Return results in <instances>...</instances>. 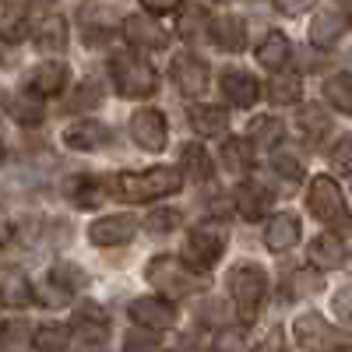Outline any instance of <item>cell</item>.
I'll use <instances>...</instances> for the list:
<instances>
[{
	"instance_id": "1",
	"label": "cell",
	"mask_w": 352,
	"mask_h": 352,
	"mask_svg": "<svg viewBox=\"0 0 352 352\" xmlns=\"http://www.w3.org/2000/svg\"><path fill=\"white\" fill-rule=\"evenodd\" d=\"M180 187H184V176H180V169H173V166H152L144 173H116V176H109V180H102V190L116 194L127 204L169 197Z\"/></svg>"
},
{
	"instance_id": "2",
	"label": "cell",
	"mask_w": 352,
	"mask_h": 352,
	"mask_svg": "<svg viewBox=\"0 0 352 352\" xmlns=\"http://www.w3.org/2000/svg\"><path fill=\"white\" fill-rule=\"evenodd\" d=\"M144 278L162 292L166 303H176V300H187V296L204 292V278L194 268H187L180 257H173V254L152 257L148 264H144Z\"/></svg>"
},
{
	"instance_id": "3",
	"label": "cell",
	"mask_w": 352,
	"mask_h": 352,
	"mask_svg": "<svg viewBox=\"0 0 352 352\" xmlns=\"http://www.w3.org/2000/svg\"><path fill=\"white\" fill-rule=\"evenodd\" d=\"M109 78L116 85V96H124V99H148L159 88L155 67L131 50H116L109 56Z\"/></svg>"
},
{
	"instance_id": "4",
	"label": "cell",
	"mask_w": 352,
	"mask_h": 352,
	"mask_svg": "<svg viewBox=\"0 0 352 352\" xmlns=\"http://www.w3.org/2000/svg\"><path fill=\"white\" fill-rule=\"evenodd\" d=\"M229 292H232V307H236L240 320L250 324V320H257L264 296H268V275H264V268H257V264L240 261L236 268L229 272Z\"/></svg>"
},
{
	"instance_id": "5",
	"label": "cell",
	"mask_w": 352,
	"mask_h": 352,
	"mask_svg": "<svg viewBox=\"0 0 352 352\" xmlns=\"http://www.w3.org/2000/svg\"><path fill=\"white\" fill-rule=\"evenodd\" d=\"M307 208H310V215L317 222L335 226V229H345L352 222L345 194H342V187L331 180L328 173H320V176H314V180H310V187H307Z\"/></svg>"
},
{
	"instance_id": "6",
	"label": "cell",
	"mask_w": 352,
	"mask_h": 352,
	"mask_svg": "<svg viewBox=\"0 0 352 352\" xmlns=\"http://www.w3.org/2000/svg\"><path fill=\"white\" fill-rule=\"evenodd\" d=\"M222 254H226V232L215 229V226H197V229H190L180 261L201 275V272L215 268V264L222 261Z\"/></svg>"
},
{
	"instance_id": "7",
	"label": "cell",
	"mask_w": 352,
	"mask_h": 352,
	"mask_svg": "<svg viewBox=\"0 0 352 352\" xmlns=\"http://www.w3.org/2000/svg\"><path fill=\"white\" fill-rule=\"evenodd\" d=\"M292 338L307 352H338L345 349V335L338 328H331L320 314H300L292 320Z\"/></svg>"
},
{
	"instance_id": "8",
	"label": "cell",
	"mask_w": 352,
	"mask_h": 352,
	"mask_svg": "<svg viewBox=\"0 0 352 352\" xmlns=\"http://www.w3.org/2000/svg\"><path fill=\"white\" fill-rule=\"evenodd\" d=\"M349 11L338 8V4H328V8H317L314 18H310V28H307V36H310V46L317 50H331L345 32H349Z\"/></svg>"
},
{
	"instance_id": "9",
	"label": "cell",
	"mask_w": 352,
	"mask_h": 352,
	"mask_svg": "<svg viewBox=\"0 0 352 352\" xmlns=\"http://www.w3.org/2000/svg\"><path fill=\"white\" fill-rule=\"evenodd\" d=\"M131 138L144 152H152V155L162 152L166 141H169V124H166L162 109H138L131 116Z\"/></svg>"
},
{
	"instance_id": "10",
	"label": "cell",
	"mask_w": 352,
	"mask_h": 352,
	"mask_svg": "<svg viewBox=\"0 0 352 352\" xmlns=\"http://www.w3.org/2000/svg\"><path fill=\"white\" fill-rule=\"evenodd\" d=\"M169 74H173V85L180 88V96H187V99L204 96V88H208V64L194 53H176Z\"/></svg>"
},
{
	"instance_id": "11",
	"label": "cell",
	"mask_w": 352,
	"mask_h": 352,
	"mask_svg": "<svg viewBox=\"0 0 352 352\" xmlns=\"http://www.w3.org/2000/svg\"><path fill=\"white\" fill-rule=\"evenodd\" d=\"M71 331H74L81 342H88L92 349H99V345L109 338V314H106L96 300H85V303H78V310H74Z\"/></svg>"
},
{
	"instance_id": "12",
	"label": "cell",
	"mask_w": 352,
	"mask_h": 352,
	"mask_svg": "<svg viewBox=\"0 0 352 352\" xmlns=\"http://www.w3.org/2000/svg\"><path fill=\"white\" fill-rule=\"evenodd\" d=\"M131 320L141 328V331H148V335H155V331H169L173 324H176V310H173V303H166V300H159V296H141V300H134L131 303Z\"/></svg>"
},
{
	"instance_id": "13",
	"label": "cell",
	"mask_w": 352,
	"mask_h": 352,
	"mask_svg": "<svg viewBox=\"0 0 352 352\" xmlns=\"http://www.w3.org/2000/svg\"><path fill=\"white\" fill-rule=\"evenodd\" d=\"M120 32H124V39H127L134 50H166V46H169V32H166L159 21H152L144 11L127 14Z\"/></svg>"
},
{
	"instance_id": "14",
	"label": "cell",
	"mask_w": 352,
	"mask_h": 352,
	"mask_svg": "<svg viewBox=\"0 0 352 352\" xmlns=\"http://www.w3.org/2000/svg\"><path fill=\"white\" fill-rule=\"evenodd\" d=\"M71 81V67L64 60H43L32 74H28V88L36 99H53V96H64V88Z\"/></svg>"
},
{
	"instance_id": "15",
	"label": "cell",
	"mask_w": 352,
	"mask_h": 352,
	"mask_svg": "<svg viewBox=\"0 0 352 352\" xmlns=\"http://www.w3.org/2000/svg\"><path fill=\"white\" fill-rule=\"evenodd\" d=\"M138 226L141 222L134 215H106V219L88 226V240H92L96 247H124V243L134 240Z\"/></svg>"
},
{
	"instance_id": "16",
	"label": "cell",
	"mask_w": 352,
	"mask_h": 352,
	"mask_svg": "<svg viewBox=\"0 0 352 352\" xmlns=\"http://www.w3.org/2000/svg\"><path fill=\"white\" fill-rule=\"evenodd\" d=\"M113 141V131L96 120V116H85V120H74L67 131H64V144L74 152H99L106 148V144Z\"/></svg>"
},
{
	"instance_id": "17",
	"label": "cell",
	"mask_w": 352,
	"mask_h": 352,
	"mask_svg": "<svg viewBox=\"0 0 352 352\" xmlns=\"http://www.w3.org/2000/svg\"><path fill=\"white\" fill-rule=\"evenodd\" d=\"M272 201H275V190L268 184H261V180H243L236 190H232V204H236V212L247 222H257V219L268 215Z\"/></svg>"
},
{
	"instance_id": "18",
	"label": "cell",
	"mask_w": 352,
	"mask_h": 352,
	"mask_svg": "<svg viewBox=\"0 0 352 352\" xmlns=\"http://www.w3.org/2000/svg\"><path fill=\"white\" fill-rule=\"evenodd\" d=\"M307 257H310V264L317 268V275H320V272H335V268H345L349 247H345L342 236H335V232H320V236L310 240Z\"/></svg>"
},
{
	"instance_id": "19",
	"label": "cell",
	"mask_w": 352,
	"mask_h": 352,
	"mask_svg": "<svg viewBox=\"0 0 352 352\" xmlns=\"http://www.w3.org/2000/svg\"><path fill=\"white\" fill-rule=\"evenodd\" d=\"M208 36L219 50L226 53H240L247 46V21L240 14H219L208 21Z\"/></svg>"
},
{
	"instance_id": "20",
	"label": "cell",
	"mask_w": 352,
	"mask_h": 352,
	"mask_svg": "<svg viewBox=\"0 0 352 352\" xmlns=\"http://www.w3.org/2000/svg\"><path fill=\"white\" fill-rule=\"evenodd\" d=\"M296 243H300V215H292V212L272 215L268 226H264V247L275 254H285Z\"/></svg>"
},
{
	"instance_id": "21",
	"label": "cell",
	"mask_w": 352,
	"mask_h": 352,
	"mask_svg": "<svg viewBox=\"0 0 352 352\" xmlns=\"http://www.w3.org/2000/svg\"><path fill=\"white\" fill-rule=\"evenodd\" d=\"M219 81H222V96L229 99V106L247 109L257 102V78L254 74H247L240 67H229V71H222Z\"/></svg>"
},
{
	"instance_id": "22",
	"label": "cell",
	"mask_w": 352,
	"mask_h": 352,
	"mask_svg": "<svg viewBox=\"0 0 352 352\" xmlns=\"http://www.w3.org/2000/svg\"><path fill=\"white\" fill-rule=\"evenodd\" d=\"M64 194L71 197L74 208L88 212V208H99L106 190H102V180H96V176H88V173H74L64 180Z\"/></svg>"
},
{
	"instance_id": "23",
	"label": "cell",
	"mask_w": 352,
	"mask_h": 352,
	"mask_svg": "<svg viewBox=\"0 0 352 352\" xmlns=\"http://www.w3.org/2000/svg\"><path fill=\"white\" fill-rule=\"evenodd\" d=\"M257 60L268 67V71L282 74L285 64L292 60V43H289V36L278 32V28H268V32H264V39L257 43Z\"/></svg>"
},
{
	"instance_id": "24",
	"label": "cell",
	"mask_w": 352,
	"mask_h": 352,
	"mask_svg": "<svg viewBox=\"0 0 352 352\" xmlns=\"http://www.w3.org/2000/svg\"><path fill=\"white\" fill-rule=\"evenodd\" d=\"M32 39H36V50L46 56L64 53L67 50V21L60 14H46L39 25H32Z\"/></svg>"
},
{
	"instance_id": "25",
	"label": "cell",
	"mask_w": 352,
	"mask_h": 352,
	"mask_svg": "<svg viewBox=\"0 0 352 352\" xmlns=\"http://www.w3.org/2000/svg\"><path fill=\"white\" fill-rule=\"evenodd\" d=\"M32 300H36V289L18 268H8L4 275H0V303H4L8 310H25Z\"/></svg>"
},
{
	"instance_id": "26",
	"label": "cell",
	"mask_w": 352,
	"mask_h": 352,
	"mask_svg": "<svg viewBox=\"0 0 352 352\" xmlns=\"http://www.w3.org/2000/svg\"><path fill=\"white\" fill-rule=\"evenodd\" d=\"M187 120L201 138H226L229 131V113L222 106H194Z\"/></svg>"
},
{
	"instance_id": "27",
	"label": "cell",
	"mask_w": 352,
	"mask_h": 352,
	"mask_svg": "<svg viewBox=\"0 0 352 352\" xmlns=\"http://www.w3.org/2000/svg\"><path fill=\"white\" fill-rule=\"evenodd\" d=\"M208 21H212V14H208V8H201V4L176 8V36L194 43V39H201L204 32H208Z\"/></svg>"
},
{
	"instance_id": "28",
	"label": "cell",
	"mask_w": 352,
	"mask_h": 352,
	"mask_svg": "<svg viewBox=\"0 0 352 352\" xmlns=\"http://www.w3.org/2000/svg\"><path fill=\"white\" fill-rule=\"evenodd\" d=\"M180 176H190V180H197V184L212 180V159H208L201 141H190V144L180 148Z\"/></svg>"
},
{
	"instance_id": "29",
	"label": "cell",
	"mask_w": 352,
	"mask_h": 352,
	"mask_svg": "<svg viewBox=\"0 0 352 352\" xmlns=\"http://www.w3.org/2000/svg\"><path fill=\"white\" fill-rule=\"evenodd\" d=\"M222 166L229 173H250L254 169V144L247 138H226L222 141Z\"/></svg>"
},
{
	"instance_id": "30",
	"label": "cell",
	"mask_w": 352,
	"mask_h": 352,
	"mask_svg": "<svg viewBox=\"0 0 352 352\" xmlns=\"http://www.w3.org/2000/svg\"><path fill=\"white\" fill-rule=\"evenodd\" d=\"M264 96H268L272 106H296L303 99V81L296 74H275L264 88Z\"/></svg>"
},
{
	"instance_id": "31",
	"label": "cell",
	"mask_w": 352,
	"mask_h": 352,
	"mask_svg": "<svg viewBox=\"0 0 352 352\" xmlns=\"http://www.w3.org/2000/svg\"><path fill=\"white\" fill-rule=\"evenodd\" d=\"M50 285L56 292H64V296H71V292H81L88 285V275L78 268V264H71V261H56L50 268Z\"/></svg>"
},
{
	"instance_id": "32",
	"label": "cell",
	"mask_w": 352,
	"mask_h": 352,
	"mask_svg": "<svg viewBox=\"0 0 352 352\" xmlns=\"http://www.w3.org/2000/svg\"><path fill=\"white\" fill-rule=\"evenodd\" d=\"M32 345V324L21 317H11L0 324V352H28Z\"/></svg>"
},
{
	"instance_id": "33",
	"label": "cell",
	"mask_w": 352,
	"mask_h": 352,
	"mask_svg": "<svg viewBox=\"0 0 352 352\" xmlns=\"http://www.w3.org/2000/svg\"><path fill=\"white\" fill-rule=\"evenodd\" d=\"M8 109H11V116H14L21 127H36V124H43V116H46L43 99H36L32 92H18V96H11Z\"/></svg>"
},
{
	"instance_id": "34",
	"label": "cell",
	"mask_w": 352,
	"mask_h": 352,
	"mask_svg": "<svg viewBox=\"0 0 352 352\" xmlns=\"http://www.w3.org/2000/svg\"><path fill=\"white\" fill-rule=\"evenodd\" d=\"M324 99L342 113V116H352V74L342 71V74H331L324 81Z\"/></svg>"
},
{
	"instance_id": "35",
	"label": "cell",
	"mask_w": 352,
	"mask_h": 352,
	"mask_svg": "<svg viewBox=\"0 0 352 352\" xmlns=\"http://www.w3.org/2000/svg\"><path fill=\"white\" fill-rule=\"evenodd\" d=\"M300 134L310 141V144H317L320 138H328L331 134V116L320 109V106H307L303 113H300Z\"/></svg>"
},
{
	"instance_id": "36",
	"label": "cell",
	"mask_w": 352,
	"mask_h": 352,
	"mask_svg": "<svg viewBox=\"0 0 352 352\" xmlns=\"http://www.w3.org/2000/svg\"><path fill=\"white\" fill-rule=\"evenodd\" d=\"M324 289V278L317 272H292L289 282L282 285V300H303V296H317Z\"/></svg>"
},
{
	"instance_id": "37",
	"label": "cell",
	"mask_w": 352,
	"mask_h": 352,
	"mask_svg": "<svg viewBox=\"0 0 352 352\" xmlns=\"http://www.w3.org/2000/svg\"><path fill=\"white\" fill-rule=\"evenodd\" d=\"M32 345H36V352H67L71 331L64 324H39L32 331Z\"/></svg>"
},
{
	"instance_id": "38",
	"label": "cell",
	"mask_w": 352,
	"mask_h": 352,
	"mask_svg": "<svg viewBox=\"0 0 352 352\" xmlns=\"http://www.w3.org/2000/svg\"><path fill=\"white\" fill-rule=\"evenodd\" d=\"M272 169L282 176L285 184H300L303 180V159L289 148V144H278V148L272 152Z\"/></svg>"
},
{
	"instance_id": "39",
	"label": "cell",
	"mask_w": 352,
	"mask_h": 352,
	"mask_svg": "<svg viewBox=\"0 0 352 352\" xmlns=\"http://www.w3.org/2000/svg\"><path fill=\"white\" fill-rule=\"evenodd\" d=\"M102 99H106V92L99 81H81L74 88V96L67 99V113H92L102 106Z\"/></svg>"
},
{
	"instance_id": "40",
	"label": "cell",
	"mask_w": 352,
	"mask_h": 352,
	"mask_svg": "<svg viewBox=\"0 0 352 352\" xmlns=\"http://www.w3.org/2000/svg\"><path fill=\"white\" fill-rule=\"evenodd\" d=\"M282 134H285V127H282V120H275V116H257V120H250V127H247L250 144H275V141H282Z\"/></svg>"
},
{
	"instance_id": "41",
	"label": "cell",
	"mask_w": 352,
	"mask_h": 352,
	"mask_svg": "<svg viewBox=\"0 0 352 352\" xmlns=\"http://www.w3.org/2000/svg\"><path fill=\"white\" fill-rule=\"evenodd\" d=\"M328 162H331V169H335V173L352 176V134H342V138L331 144Z\"/></svg>"
},
{
	"instance_id": "42",
	"label": "cell",
	"mask_w": 352,
	"mask_h": 352,
	"mask_svg": "<svg viewBox=\"0 0 352 352\" xmlns=\"http://www.w3.org/2000/svg\"><path fill=\"white\" fill-rule=\"evenodd\" d=\"M180 222H184V215L176 208H159V212H152L148 219H144V229L148 232H173Z\"/></svg>"
},
{
	"instance_id": "43",
	"label": "cell",
	"mask_w": 352,
	"mask_h": 352,
	"mask_svg": "<svg viewBox=\"0 0 352 352\" xmlns=\"http://www.w3.org/2000/svg\"><path fill=\"white\" fill-rule=\"evenodd\" d=\"M331 310H335V317L342 320V324H352V282H345V285L335 292Z\"/></svg>"
},
{
	"instance_id": "44",
	"label": "cell",
	"mask_w": 352,
	"mask_h": 352,
	"mask_svg": "<svg viewBox=\"0 0 352 352\" xmlns=\"http://www.w3.org/2000/svg\"><path fill=\"white\" fill-rule=\"evenodd\" d=\"M124 352H159V338H152L148 331H127Z\"/></svg>"
},
{
	"instance_id": "45",
	"label": "cell",
	"mask_w": 352,
	"mask_h": 352,
	"mask_svg": "<svg viewBox=\"0 0 352 352\" xmlns=\"http://www.w3.org/2000/svg\"><path fill=\"white\" fill-rule=\"evenodd\" d=\"M28 36H32V25H28L25 18H14V21L4 25V32H0V43H21V39H28Z\"/></svg>"
},
{
	"instance_id": "46",
	"label": "cell",
	"mask_w": 352,
	"mask_h": 352,
	"mask_svg": "<svg viewBox=\"0 0 352 352\" xmlns=\"http://www.w3.org/2000/svg\"><path fill=\"white\" fill-rule=\"evenodd\" d=\"M254 352H285V331L282 328H272L268 335L254 345Z\"/></svg>"
},
{
	"instance_id": "47",
	"label": "cell",
	"mask_w": 352,
	"mask_h": 352,
	"mask_svg": "<svg viewBox=\"0 0 352 352\" xmlns=\"http://www.w3.org/2000/svg\"><path fill=\"white\" fill-rule=\"evenodd\" d=\"M8 240H11V229H8V226H4V222H0V247H4V243H8Z\"/></svg>"
},
{
	"instance_id": "48",
	"label": "cell",
	"mask_w": 352,
	"mask_h": 352,
	"mask_svg": "<svg viewBox=\"0 0 352 352\" xmlns=\"http://www.w3.org/2000/svg\"><path fill=\"white\" fill-rule=\"evenodd\" d=\"M0 162H4V141H0Z\"/></svg>"
},
{
	"instance_id": "49",
	"label": "cell",
	"mask_w": 352,
	"mask_h": 352,
	"mask_svg": "<svg viewBox=\"0 0 352 352\" xmlns=\"http://www.w3.org/2000/svg\"><path fill=\"white\" fill-rule=\"evenodd\" d=\"M81 352H102V349H81Z\"/></svg>"
}]
</instances>
